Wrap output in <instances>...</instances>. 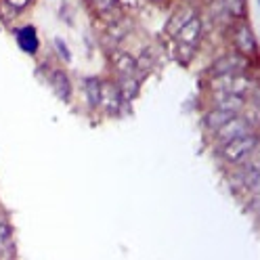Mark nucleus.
Here are the masks:
<instances>
[{"instance_id": "obj_16", "label": "nucleus", "mask_w": 260, "mask_h": 260, "mask_svg": "<svg viewBox=\"0 0 260 260\" xmlns=\"http://www.w3.org/2000/svg\"><path fill=\"white\" fill-rule=\"evenodd\" d=\"M153 65H155V57H153V53L147 48V51H145V53L139 57V61H137V74H139V72H149Z\"/></svg>"}, {"instance_id": "obj_7", "label": "nucleus", "mask_w": 260, "mask_h": 260, "mask_svg": "<svg viewBox=\"0 0 260 260\" xmlns=\"http://www.w3.org/2000/svg\"><path fill=\"white\" fill-rule=\"evenodd\" d=\"M246 57H241V55H226L222 59H218L214 63V68L212 72L216 76H222V74H241L243 70H246Z\"/></svg>"}, {"instance_id": "obj_5", "label": "nucleus", "mask_w": 260, "mask_h": 260, "mask_svg": "<svg viewBox=\"0 0 260 260\" xmlns=\"http://www.w3.org/2000/svg\"><path fill=\"white\" fill-rule=\"evenodd\" d=\"M233 42L237 46V51L241 53V57H252L256 55V38L252 34V29L248 25H239L233 34Z\"/></svg>"}, {"instance_id": "obj_13", "label": "nucleus", "mask_w": 260, "mask_h": 260, "mask_svg": "<svg viewBox=\"0 0 260 260\" xmlns=\"http://www.w3.org/2000/svg\"><path fill=\"white\" fill-rule=\"evenodd\" d=\"M84 96L88 107H99L101 101V82L99 78H86L84 80Z\"/></svg>"}, {"instance_id": "obj_4", "label": "nucleus", "mask_w": 260, "mask_h": 260, "mask_svg": "<svg viewBox=\"0 0 260 260\" xmlns=\"http://www.w3.org/2000/svg\"><path fill=\"white\" fill-rule=\"evenodd\" d=\"M202 34H204L202 19L200 17H193L181 29H178V34L174 38H178V44H185L189 48H195V46H198V42H200V38H202Z\"/></svg>"}, {"instance_id": "obj_2", "label": "nucleus", "mask_w": 260, "mask_h": 260, "mask_svg": "<svg viewBox=\"0 0 260 260\" xmlns=\"http://www.w3.org/2000/svg\"><path fill=\"white\" fill-rule=\"evenodd\" d=\"M252 133H254V128L246 122V118H241V116H233L231 120H226L218 130H214L216 141L220 145L229 143V141H235V139H241L246 135H252Z\"/></svg>"}, {"instance_id": "obj_3", "label": "nucleus", "mask_w": 260, "mask_h": 260, "mask_svg": "<svg viewBox=\"0 0 260 260\" xmlns=\"http://www.w3.org/2000/svg\"><path fill=\"white\" fill-rule=\"evenodd\" d=\"M122 94L116 82H101V101L99 105H103V109L107 111V116H116V113L122 109Z\"/></svg>"}, {"instance_id": "obj_12", "label": "nucleus", "mask_w": 260, "mask_h": 260, "mask_svg": "<svg viewBox=\"0 0 260 260\" xmlns=\"http://www.w3.org/2000/svg\"><path fill=\"white\" fill-rule=\"evenodd\" d=\"M51 80L48 82L53 84V88H55V92L61 96L63 101H70V96H72V84H70V78L65 76L63 72H51V76H48Z\"/></svg>"}, {"instance_id": "obj_10", "label": "nucleus", "mask_w": 260, "mask_h": 260, "mask_svg": "<svg viewBox=\"0 0 260 260\" xmlns=\"http://www.w3.org/2000/svg\"><path fill=\"white\" fill-rule=\"evenodd\" d=\"M118 88H120V94H122V101H133L135 96L139 94V88H141V80L137 76H120L118 80Z\"/></svg>"}, {"instance_id": "obj_1", "label": "nucleus", "mask_w": 260, "mask_h": 260, "mask_svg": "<svg viewBox=\"0 0 260 260\" xmlns=\"http://www.w3.org/2000/svg\"><path fill=\"white\" fill-rule=\"evenodd\" d=\"M256 145H258V139L256 135H246V137H241V139H235V141H229V143H224L222 145V157L226 161H231V164H239V161L243 159H248L254 151H256Z\"/></svg>"}, {"instance_id": "obj_11", "label": "nucleus", "mask_w": 260, "mask_h": 260, "mask_svg": "<svg viewBox=\"0 0 260 260\" xmlns=\"http://www.w3.org/2000/svg\"><path fill=\"white\" fill-rule=\"evenodd\" d=\"M193 17H195V11H193L191 7H185V9H181V11L172 13V17H170L168 23H166L168 34H170V36H176L178 29H181V27H183L189 19H193Z\"/></svg>"}, {"instance_id": "obj_15", "label": "nucleus", "mask_w": 260, "mask_h": 260, "mask_svg": "<svg viewBox=\"0 0 260 260\" xmlns=\"http://www.w3.org/2000/svg\"><path fill=\"white\" fill-rule=\"evenodd\" d=\"M222 9L233 17H243L246 15V0H222Z\"/></svg>"}, {"instance_id": "obj_14", "label": "nucleus", "mask_w": 260, "mask_h": 260, "mask_svg": "<svg viewBox=\"0 0 260 260\" xmlns=\"http://www.w3.org/2000/svg\"><path fill=\"white\" fill-rule=\"evenodd\" d=\"M235 116V113H229V111H222V109H210L208 113H206V118H204V122H206V126L210 128V130H218L226 120H231Z\"/></svg>"}, {"instance_id": "obj_17", "label": "nucleus", "mask_w": 260, "mask_h": 260, "mask_svg": "<svg viewBox=\"0 0 260 260\" xmlns=\"http://www.w3.org/2000/svg\"><path fill=\"white\" fill-rule=\"evenodd\" d=\"M126 31L128 29H124V23H113L107 27V38H111L113 42H120L126 36Z\"/></svg>"}, {"instance_id": "obj_6", "label": "nucleus", "mask_w": 260, "mask_h": 260, "mask_svg": "<svg viewBox=\"0 0 260 260\" xmlns=\"http://www.w3.org/2000/svg\"><path fill=\"white\" fill-rule=\"evenodd\" d=\"M214 107L239 116V111L246 109V96L231 94V92H216V96H214Z\"/></svg>"}, {"instance_id": "obj_18", "label": "nucleus", "mask_w": 260, "mask_h": 260, "mask_svg": "<svg viewBox=\"0 0 260 260\" xmlns=\"http://www.w3.org/2000/svg\"><path fill=\"white\" fill-rule=\"evenodd\" d=\"M55 48H57V53H61L63 61H70V59H72V55H70V51H68V46H65V42H63L61 38H55Z\"/></svg>"}, {"instance_id": "obj_9", "label": "nucleus", "mask_w": 260, "mask_h": 260, "mask_svg": "<svg viewBox=\"0 0 260 260\" xmlns=\"http://www.w3.org/2000/svg\"><path fill=\"white\" fill-rule=\"evenodd\" d=\"M15 38H17V44L21 51H25L27 55H34L38 51V34H36V29L31 27V25H25V27H19L17 29V34H15Z\"/></svg>"}, {"instance_id": "obj_8", "label": "nucleus", "mask_w": 260, "mask_h": 260, "mask_svg": "<svg viewBox=\"0 0 260 260\" xmlns=\"http://www.w3.org/2000/svg\"><path fill=\"white\" fill-rule=\"evenodd\" d=\"M111 61L118 76H137V59L133 55H128L124 51H113Z\"/></svg>"}, {"instance_id": "obj_19", "label": "nucleus", "mask_w": 260, "mask_h": 260, "mask_svg": "<svg viewBox=\"0 0 260 260\" xmlns=\"http://www.w3.org/2000/svg\"><path fill=\"white\" fill-rule=\"evenodd\" d=\"M9 3V7H13L15 11H19V9H23V7H27L31 0H7Z\"/></svg>"}, {"instance_id": "obj_20", "label": "nucleus", "mask_w": 260, "mask_h": 260, "mask_svg": "<svg viewBox=\"0 0 260 260\" xmlns=\"http://www.w3.org/2000/svg\"><path fill=\"white\" fill-rule=\"evenodd\" d=\"M88 3H94V0H88Z\"/></svg>"}]
</instances>
